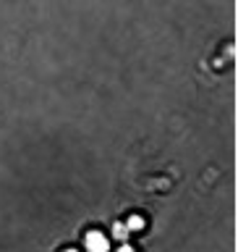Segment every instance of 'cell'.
<instances>
[{"label":"cell","mask_w":238,"mask_h":252,"mask_svg":"<svg viewBox=\"0 0 238 252\" xmlns=\"http://www.w3.org/2000/svg\"><path fill=\"white\" fill-rule=\"evenodd\" d=\"M84 244H86V250H89V252H107L110 250L107 236L100 234V231H89V234H86V239H84Z\"/></svg>","instance_id":"1"},{"label":"cell","mask_w":238,"mask_h":252,"mask_svg":"<svg viewBox=\"0 0 238 252\" xmlns=\"http://www.w3.org/2000/svg\"><path fill=\"white\" fill-rule=\"evenodd\" d=\"M126 228H129V231H139V228H144V218H141V216H131L129 220H126Z\"/></svg>","instance_id":"2"},{"label":"cell","mask_w":238,"mask_h":252,"mask_svg":"<svg viewBox=\"0 0 238 252\" xmlns=\"http://www.w3.org/2000/svg\"><path fill=\"white\" fill-rule=\"evenodd\" d=\"M66 252H76V250H66Z\"/></svg>","instance_id":"5"},{"label":"cell","mask_w":238,"mask_h":252,"mask_svg":"<svg viewBox=\"0 0 238 252\" xmlns=\"http://www.w3.org/2000/svg\"><path fill=\"white\" fill-rule=\"evenodd\" d=\"M118 252H133V247H129V244H123V247L118 250Z\"/></svg>","instance_id":"4"},{"label":"cell","mask_w":238,"mask_h":252,"mask_svg":"<svg viewBox=\"0 0 238 252\" xmlns=\"http://www.w3.org/2000/svg\"><path fill=\"white\" fill-rule=\"evenodd\" d=\"M113 234L118 236V239H126V236H129V228H126V223H115Z\"/></svg>","instance_id":"3"}]
</instances>
